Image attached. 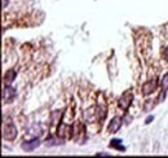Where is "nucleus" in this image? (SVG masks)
<instances>
[{
  "label": "nucleus",
  "mask_w": 168,
  "mask_h": 158,
  "mask_svg": "<svg viewBox=\"0 0 168 158\" xmlns=\"http://www.w3.org/2000/svg\"><path fill=\"white\" fill-rule=\"evenodd\" d=\"M17 95V91L14 90L11 84H6L3 90V101L4 103H12Z\"/></svg>",
  "instance_id": "3"
},
{
  "label": "nucleus",
  "mask_w": 168,
  "mask_h": 158,
  "mask_svg": "<svg viewBox=\"0 0 168 158\" xmlns=\"http://www.w3.org/2000/svg\"><path fill=\"white\" fill-rule=\"evenodd\" d=\"M153 101L151 100H148V101H146V104H145V112H149L150 110V108H153Z\"/></svg>",
  "instance_id": "12"
},
{
  "label": "nucleus",
  "mask_w": 168,
  "mask_h": 158,
  "mask_svg": "<svg viewBox=\"0 0 168 158\" xmlns=\"http://www.w3.org/2000/svg\"><path fill=\"white\" fill-rule=\"evenodd\" d=\"M123 125V118L122 117H114L111 121H110V123H109L107 126V132H110V134H115V132H118L120 130V127Z\"/></svg>",
  "instance_id": "5"
},
{
  "label": "nucleus",
  "mask_w": 168,
  "mask_h": 158,
  "mask_svg": "<svg viewBox=\"0 0 168 158\" xmlns=\"http://www.w3.org/2000/svg\"><path fill=\"white\" fill-rule=\"evenodd\" d=\"M160 87H162L163 91H167L168 90V73H166L160 81Z\"/></svg>",
  "instance_id": "10"
},
{
  "label": "nucleus",
  "mask_w": 168,
  "mask_h": 158,
  "mask_svg": "<svg viewBox=\"0 0 168 158\" xmlns=\"http://www.w3.org/2000/svg\"><path fill=\"white\" fill-rule=\"evenodd\" d=\"M71 132H74V131H72V128L69 127L66 123H61L60 126H58V128H57V136H58V138H61V139L70 138Z\"/></svg>",
  "instance_id": "6"
},
{
  "label": "nucleus",
  "mask_w": 168,
  "mask_h": 158,
  "mask_svg": "<svg viewBox=\"0 0 168 158\" xmlns=\"http://www.w3.org/2000/svg\"><path fill=\"white\" fill-rule=\"evenodd\" d=\"M6 5H8V0H3V8H6Z\"/></svg>",
  "instance_id": "15"
},
{
  "label": "nucleus",
  "mask_w": 168,
  "mask_h": 158,
  "mask_svg": "<svg viewBox=\"0 0 168 158\" xmlns=\"http://www.w3.org/2000/svg\"><path fill=\"white\" fill-rule=\"evenodd\" d=\"M39 145H40V140L38 138H35L30 141H25L22 144V149L25 152H32V150H35Z\"/></svg>",
  "instance_id": "7"
},
{
  "label": "nucleus",
  "mask_w": 168,
  "mask_h": 158,
  "mask_svg": "<svg viewBox=\"0 0 168 158\" xmlns=\"http://www.w3.org/2000/svg\"><path fill=\"white\" fill-rule=\"evenodd\" d=\"M96 156H109V154L107 153H97Z\"/></svg>",
  "instance_id": "16"
},
{
  "label": "nucleus",
  "mask_w": 168,
  "mask_h": 158,
  "mask_svg": "<svg viewBox=\"0 0 168 158\" xmlns=\"http://www.w3.org/2000/svg\"><path fill=\"white\" fill-rule=\"evenodd\" d=\"M60 144H62V143H61V140H56V139H53V138H49V139H47V147H52V145H60Z\"/></svg>",
  "instance_id": "11"
},
{
  "label": "nucleus",
  "mask_w": 168,
  "mask_h": 158,
  "mask_svg": "<svg viewBox=\"0 0 168 158\" xmlns=\"http://www.w3.org/2000/svg\"><path fill=\"white\" fill-rule=\"evenodd\" d=\"M157 87H158V81H157L155 78H153V79H150V81L144 83V86H142V93H144L145 96H149V95H151V93L157 90Z\"/></svg>",
  "instance_id": "4"
},
{
  "label": "nucleus",
  "mask_w": 168,
  "mask_h": 158,
  "mask_svg": "<svg viewBox=\"0 0 168 158\" xmlns=\"http://www.w3.org/2000/svg\"><path fill=\"white\" fill-rule=\"evenodd\" d=\"M132 100H133V93H132V90H128L123 93V95L119 97L118 100V105L119 108H122L123 110H128V108L132 104Z\"/></svg>",
  "instance_id": "1"
},
{
  "label": "nucleus",
  "mask_w": 168,
  "mask_h": 158,
  "mask_svg": "<svg viewBox=\"0 0 168 158\" xmlns=\"http://www.w3.org/2000/svg\"><path fill=\"white\" fill-rule=\"evenodd\" d=\"M109 147H111V148H114L116 150H120V152H126V148L122 145V140L120 139H113L110 141V144H109Z\"/></svg>",
  "instance_id": "9"
},
{
  "label": "nucleus",
  "mask_w": 168,
  "mask_h": 158,
  "mask_svg": "<svg viewBox=\"0 0 168 158\" xmlns=\"http://www.w3.org/2000/svg\"><path fill=\"white\" fill-rule=\"evenodd\" d=\"M3 138L5 140H9V141H12V140H14L17 138V127L14 126L12 122H9L8 125H4V127H3Z\"/></svg>",
  "instance_id": "2"
},
{
  "label": "nucleus",
  "mask_w": 168,
  "mask_h": 158,
  "mask_svg": "<svg viewBox=\"0 0 168 158\" xmlns=\"http://www.w3.org/2000/svg\"><path fill=\"white\" fill-rule=\"evenodd\" d=\"M16 70L14 69H11V70H8L5 73V75H4V83H5V86L6 84H11L14 79H16Z\"/></svg>",
  "instance_id": "8"
},
{
  "label": "nucleus",
  "mask_w": 168,
  "mask_h": 158,
  "mask_svg": "<svg viewBox=\"0 0 168 158\" xmlns=\"http://www.w3.org/2000/svg\"><path fill=\"white\" fill-rule=\"evenodd\" d=\"M153 121H154V117H153V116H150V117H148V118H146L145 123H146V125H149V123H151Z\"/></svg>",
  "instance_id": "14"
},
{
  "label": "nucleus",
  "mask_w": 168,
  "mask_h": 158,
  "mask_svg": "<svg viewBox=\"0 0 168 158\" xmlns=\"http://www.w3.org/2000/svg\"><path fill=\"white\" fill-rule=\"evenodd\" d=\"M163 57H164V60L168 62V47L164 49V51H163Z\"/></svg>",
  "instance_id": "13"
}]
</instances>
